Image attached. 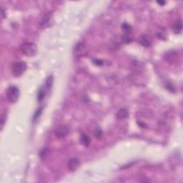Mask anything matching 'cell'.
Returning a JSON list of instances; mask_svg holds the SVG:
<instances>
[{
  "mask_svg": "<svg viewBox=\"0 0 183 183\" xmlns=\"http://www.w3.org/2000/svg\"><path fill=\"white\" fill-rule=\"evenodd\" d=\"M22 52L27 57H34L37 53V47L32 42H25L20 47Z\"/></svg>",
  "mask_w": 183,
  "mask_h": 183,
  "instance_id": "6da1fadb",
  "label": "cell"
},
{
  "mask_svg": "<svg viewBox=\"0 0 183 183\" xmlns=\"http://www.w3.org/2000/svg\"><path fill=\"white\" fill-rule=\"evenodd\" d=\"M27 66L25 62L17 61L14 62L12 65V72L15 77H20L27 69Z\"/></svg>",
  "mask_w": 183,
  "mask_h": 183,
  "instance_id": "7a4b0ae2",
  "label": "cell"
},
{
  "mask_svg": "<svg viewBox=\"0 0 183 183\" xmlns=\"http://www.w3.org/2000/svg\"><path fill=\"white\" fill-rule=\"evenodd\" d=\"M19 97V90L16 86H10L7 90V97L11 103H15L17 102Z\"/></svg>",
  "mask_w": 183,
  "mask_h": 183,
  "instance_id": "3957f363",
  "label": "cell"
},
{
  "mask_svg": "<svg viewBox=\"0 0 183 183\" xmlns=\"http://www.w3.org/2000/svg\"><path fill=\"white\" fill-rule=\"evenodd\" d=\"M87 53V48L85 44L79 42L77 44H76L75 48H74V54L77 57H82L86 55Z\"/></svg>",
  "mask_w": 183,
  "mask_h": 183,
  "instance_id": "277c9868",
  "label": "cell"
},
{
  "mask_svg": "<svg viewBox=\"0 0 183 183\" xmlns=\"http://www.w3.org/2000/svg\"><path fill=\"white\" fill-rule=\"evenodd\" d=\"M69 133V128L66 125H60L55 130V134L57 137L63 138Z\"/></svg>",
  "mask_w": 183,
  "mask_h": 183,
  "instance_id": "5b68a950",
  "label": "cell"
},
{
  "mask_svg": "<svg viewBox=\"0 0 183 183\" xmlns=\"http://www.w3.org/2000/svg\"><path fill=\"white\" fill-rule=\"evenodd\" d=\"M52 19V15L50 13H47V14H44L40 22V27L42 28H47L49 26H50Z\"/></svg>",
  "mask_w": 183,
  "mask_h": 183,
  "instance_id": "8992f818",
  "label": "cell"
},
{
  "mask_svg": "<svg viewBox=\"0 0 183 183\" xmlns=\"http://www.w3.org/2000/svg\"><path fill=\"white\" fill-rule=\"evenodd\" d=\"M79 165H80V161L77 158H71L67 163L68 169L72 172L75 171L79 167Z\"/></svg>",
  "mask_w": 183,
  "mask_h": 183,
  "instance_id": "52a82bcc",
  "label": "cell"
},
{
  "mask_svg": "<svg viewBox=\"0 0 183 183\" xmlns=\"http://www.w3.org/2000/svg\"><path fill=\"white\" fill-rule=\"evenodd\" d=\"M173 30L175 34H179L182 31V19H177L173 23Z\"/></svg>",
  "mask_w": 183,
  "mask_h": 183,
  "instance_id": "ba28073f",
  "label": "cell"
},
{
  "mask_svg": "<svg viewBox=\"0 0 183 183\" xmlns=\"http://www.w3.org/2000/svg\"><path fill=\"white\" fill-rule=\"evenodd\" d=\"M139 42L142 46H144V47H150L152 44L150 39H149V37L146 34L141 35V37H140L139 39Z\"/></svg>",
  "mask_w": 183,
  "mask_h": 183,
  "instance_id": "9c48e42d",
  "label": "cell"
},
{
  "mask_svg": "<svg viewBox=\"0 0 183 183\" xmlns=\"http://www.w3.org/2000/svg\"><path fill=\"white\" fill-rule=\"evenodd\" d=\"M129 115V112L125 108L121 109L118 111V112L117 113V118L119 120H124L125 118H127Z\"/></svg>",
  "mask_w": 183,
  "mask_h": 183,
  "instance_id": "30bf717a",
  "label": "cell"
},
{
  "mask_svg": "<svg viewBox=\"0 0 183 183\" xmlns=\"http://www.w3.org/2000/svg\"><path fill=\"white\" fill-rule=\"evenodd\" d=\"M80 142L82 145L85 146V147H88L90 144V138L87 135V134H82L80 136Z\"/></svg>",
  "mask_w": 183,
  "mask_h": 183,
  "instance_id": "8fae6325",
  "label": "cell"
},
{
  "mask_svg": "<svg viewBox=\"0 0 183 183\" xmlns=\"http://www.w3.org/2000/svg\"><path fill=\"white\" fill-rule=\"evenodd\" d=\"M122 30L125 33H126V34L132 30V27H131V26L129 25L128 24H127V23L123 24L122 26Z\"/></svg>",
  "mask_w": 183,
  "mask_h": 183,
  "instance_id": "7c38bea8",
  "label": "cell"
},
{
  "mask_svg": "<svg viewBox=\"0 0 183 183\" xmlns=\"http://www.w3.org/2000/svg\"><path fill=\"white\" fill-rule=\"evenodd\" d=\"M132 41V38L128 34H125L122 37V42L125 43H129Z\"/></svg>",
  "mask_w": 183,
  "mask_h": 183,
  "instance_id": "4fadbf2b",
  "label": "cell"
},
{
  "mask_svg": "<svg viewBox=\"0 0 183 183\" xmlns=\"http://www.w3.org/2000/svg\"><path fill=\"white\" fill-rule=\"evenodd\" d=\"M42 112V108H39L36 111V112L34 114V117H33V120H36L37 118L40 117V115H41Z\"/></svg>",
  "mask_w": 183,
  "mask_h": 183,
  "instance_id": "5bb4252c",
  "label": "cell"
},
{
  "mask_svg": "<svg viewBox=\"0 0 183 183\" xmlns=\"http://www.w3.org/2000/svg\"><path fill=\"white\" fill-rule=\"evenodd\" d=\"M94 133H95V136L97 138L101 137L102 134V132L101 129H96L95 132H94Z\"/></svg>",
  "mask_w": 183,
  "mask_h": 183,
  "instance_id": "9a60e30c",
  "label": "cell"
},
{
  "mask_svg": "<svg viewBox=\"0 0 183 183\" xmlns=\"http://www.w3.org/2000/svg\"><path fill=\"white\" fill-rule=\"evenodd\" d=\"M1 129H3V127L4 126V122H5V120H6V114H3L2 115H1Z\"/></svg>",
  "mask_w": 183,
  "mask_h": 183,
  "instance_id": "2e32d148",
  "label": "cell"
},
{
  "mask_svg": "<svg viewBox=\"0 0 183 183\" xmlns=\"http://www.w3.org/2000/svg\"><path fill=\"white\" fill-rule=\"evenodd\" d=\"M94 63L97 64V65H102L103 64V62L102 60H94Z\"/></svg>",
  "mask_w": 183,
  "mask_h": 183,
  "instance_id": "e0dca14e",
  "label": "cell"
},
{
  "mask_svg": "<svg viewBox=\"0 0 183 183\" xmlns=\"http://www.w3.org/2000/svg\"><path fill=\"white\" fill-rule=\"evenodd\" d=\"M165 1H158V4H160V5H161V6H164V4H165Z\"/></svg>",
  "mask_w": 183,
  "mask_h": 183,
  "instance_id": "ac0fdd59",
  "label": "cell"
}]
</instances>
